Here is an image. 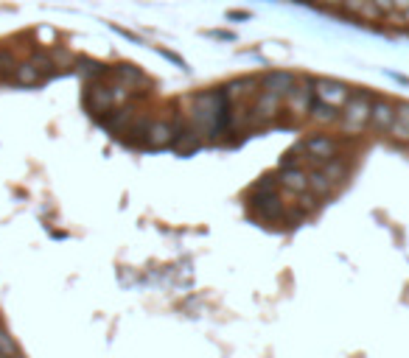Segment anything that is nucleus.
Instances as JSON below:
<instances>
[{"label": "nucleus", "instance_id": "19", "mask_svg": "<svg viewBox=\"0 0 409 358\" xmlns=\"http://www.w3.org/2000/svg\"><path fill=\"white\" fill-rule=\"evenodd\" d=\"M0 358H20V347L17 341L0 328Z\"/></svg>", "mask_w": 409, "mask_h": 358}, {"label": "nucleus", "instance_id": "8", "mask_svg": "<svg viewBox=\"0 0 409 358\" xmlns=\"http://www.w3.org/2000/svg\"><path fill=\"white\" fill-rule=\"evenodd\" d=\"M277 107H280V96H275V93H264L258 96V101H255V112H253V123L255 126H264V123H269L275 115H277Z\"/></svg>", "mask_w": 409, "mask_h": 358}, {"label": "nucleus", "instance_id": "16", "mask_svg": "<svg viewBox=\"0 0 409 358\" xmlns=\"http://www.w3.org/2000/svg\"><path fill=\"white\" fill-rule=\"evenodd\" d=\"M253 87H255V78H235V81H230L224 87V96H227V101L230 98H241V96H247Z\"/></svg>", "mask_w": 409, "mask_h": 358}, {"label": "nucleus", "instance_id": "13", "mask_svg": "<svg viewBox=\"0 0 409 358\" xmlns=\"http://www.w3.org/2000/svg\"><path fill=\"white\" fill-rule=\"evenodd\" d=\"M390 134L401 143H409V104H398L395 107V120L390 126Z\"/></svg>", "mask_w": 409, "mask_h": 358}, {"label": "nucleus", "instance_id": "11", "mask_svg": "<svg viewBox=\"0 0 409 358\" xmlns=\"http://www.w3.org/2000/svg\"><path fill=\"white\" fill-rule=\"evenodd\" d=\"M392 120H395V107L387 98L384 101H376L373 109H370V126L379 129V131H390Z\"/></svg>", "mask_w": 409, "mask_h": 358}, {"label": "nucleus", "instance_id": "7", "mask_svg": "<svg viewBox=\"0 0 409 358\" xmlns=\"http://www.w3.org/2000/svg\"><path fill=\"white\" fill-rule=\"evenodd\" d=\"M297 84V78L292 76V73H286V70H272V73H266L264 78H261V87L266 90V93H275V96H280V98H286L289 96V90Z\"/></svg>", "mask_w": 409, "mask_h": 358}, {"label": "nucleus", "instance_id": "9", "mask_svg": "<svg viewBox=\"0 0 409 358\" xmlns=\"http://www.w3.org/2000/svg\"><path fill=\"white\" fill-rule=\"evenodd\" d=\"M253 210L264 218H280V213H283V207L272 191H255L253 193Z\"/></svg>", "mask_w": 409, "mask_h": 358}, {"label": "nucleus", "instance_id": "1", "mask_svg": "<svg viewBox=\"0 0 409 358\" xmlns=\"http://www.w3.org/2000/svg\"><path fill=\"white\" fill-rule=\"evenodd\" d=\"M370 109H373V101H370V96H367L364 90L350 93V98L345 101L342 115H339L342 129L345 131H361L367 123H370Z\"/></svg>", "mask_w": 409, "mask_h": 358}, {"label": "nucleus", "instance_id": "3", "mask_svg": "<svg viewBox=\"0 0 409 358\" xmlns=\"http://www.w3.org/2000/svg\"><path fill=\"white\" fill-rule=\"evenodd\" d=\"M87 104H90V109H93L96 115H107V112H112V109L118 107V101H115V90L107 87V84H101V81H93V84L87 87Z\"/></svg>", "mask_w": 409, "mask_h": 358}, {"label": "nucleus", "instance_id": "18", "mask_svg": "<svg viewBox=\"0 0 409 358\" xmlns=\"http://www.w3.org/2000/svg\"><path fill=\"white\" fill-rule=\"evenodd\" d=\"M115 78H118V84L129 87V84H138L143 76H140V70L132 67V65H120V67H115Z\"/></svg>", "mask_w": 409, "mask_h": 358}, {"label": "nucleus", "instance_id": "6", "mask_svg": "<svg viewBox=\"0 0 409 358\" xmlns=\"http://www.w3.org/2000/svg\"><path fill=\"white\" fill-rule=\"evenodd\" d=\"M303 151L308 154V157H314V160H331L334 154H337V140L334 138H325V134H311V138H306L303 143Z\"/></svg>", "mask_w": 409, "mask_h": 358}, {"label": "nucleus", "instance_id": "10", "mask_svg": "<svg viewBox=\"0 0 409 358\" xmlns=\"http://www.w3.org/2000/svg\"><path fill=\"white\" fill-rule=\"evenodd\" d=\"M277 182L283 188L295 191V193H303V191H308V173H303L297 165L295 168L292 165H283V171L277 173Z\"/></svg>", "mask_w": 409, "mask_h": 358}, {"label": "nucleus", "instance_id": "15", "mask_svg": "<svg viewBox=\"0 0 409 358\" xmlns=\"http://www.w3.org/2000/svg\"><path fill=\"white\" fill-rule=\"evenodd\" d=\"M308 115H311V118H314L317 123H334V120H339V112H337L334 107L322 104V101H317V98H314V104H311Z\"/></svg>", "mask_w": 409, "mask_h": 358}, {"label": "nucleus", "instance_id": "14", "mask_svg": "<svg viewBox=\"0 0 409 358\" xmlns=\"http://www.w3.org/2000/svg\"><path fill=\"white\" fill-rule=\"evenodd\" d=\"M76 73H78L81 78H87V81H101V78L107 76V67H104L101 62H96V59L81 56V59H76Z\"/></svg>", "mask_w": 409, "mask_h": 358}, {"label": "nucleus", "instance_id": "12", "mask_svg": "<svg viewBox=\"0 0 409 358\" xmlns=\"http://www.w3.org/2000/svg\"><path fill=\"white\" fill-rule=\"evenodd\" d=\"M12 78L17 84H23V87H34V84H39V81L45 78V73L39 70L34 62H17L14 70H12Z\"/></svg>", "mask_w": 409, "mask_h": 358}, {"label": "nucleus", "instance_id": "23", "mask_svg": "<svg viewBox=\"0 0 409 358\" xmlns=\"http://www.w3.org/2000/svg\"><path fill=\"white\" fill-rule=\"evenodd\" d=\"M322 3H342V0H322Z\"/></svg>", "mask_w": 409, "mask_h": 358}, {"label": "nucleus", "instance_id": "21", "mask_svg": "<svg viewBox=\"0 0 409 358\" xmlns=\"http://www.w3.org/2000/svg\"><path fill=\"white\" fill-rule=\"evenodd\" d=\"M373 3L381 9V12H387V9H392V0H373Z\"/></svg>", "mask_w": 409, "mask_h": 358}, {"label": "nucleus", "instance_id": "2", "mask_svg": "<svg viewBox=\"0 0 409 358\" xmlns=\"http://www.w3.org/2000/svg\"><path fill=\"white\" fill-rule=\"evenodd\" d=\"M311 84H314V98L322 101V104H328V107H334V109H342L345 101L350 98L348 84H342L337 78H314Z\"/></svg>", "mask_w": 409, "mask_h": 358}, {"label": "nucleus", "instance_id": "17", "mask_svg": "<svg viewBox=\"0 0 409 358\" xmlns=\"http://www.w3.org/2000/svg\"><path fill=\"white\" fill-rule=\"evenodd\" d=\"M308 188H311L314 193L325 196V193H331V191H334V182H331V179L325 176L322 171H314V173H308Z\"/></svg>", "mask_w": 409, "mask_h": 358}, {"label": "nucleus", "instance_id": "20", "mask_svg": "<svg viewBox=\"0 0 409 358\" xmlns=\"http://www.w3.org/2000/svg\"><path fill=\"white\" fill-rule=\"evenodd\" d=\"M104 123L118 134V131H124V129H127V123H129V112H127V109H118V112H115L112 118H107Z\"/></svg>", "mask_w": 409, "mask_h": 358}, {"label": "nucleus", "instance_id": "4", "mask_svg": "<svg viewBox=\"0 0 409 358\" xmlns=\"http://www.w3.org/2000/svg\"><path fill=\"white\" fill-rule=\"evenodd\" d=\"M140 138H143L146 149H169V146H174L177 134H174V129L169 123H149Z\"/></svg>", "mask_w": 409, "mask_h": 358}, {"label": "nucleus", "instance_id": "5", "mask_svg": "<svg viewBox=\"0 0 409 358\" xmlns=\"http://www.w3.org/2000/svg\"><path fill=\"white\" fill-rule=\"evenodd\" d=\"M286 104H289V109L295 115H308V109L314 104V84H311V78L303 81V84H295L289 90V96H286Z\"/></svg>", "mask_w": 409, "mask_h": 358}, {"label": "nucleus", "instance_id": "22", "mask_svg": "<svg viewBox=\"0 0 409 358\" xmlns=\"http://www.w3.org/2000/svg\"><path fill=\"white\" fill-rule=\"evenodd\" d=\"M230 17H233V20H244V17H250V14H247V12H230Z\"/></svg>", "mask_w": 409, "mask_h": 358}]
</instances>
